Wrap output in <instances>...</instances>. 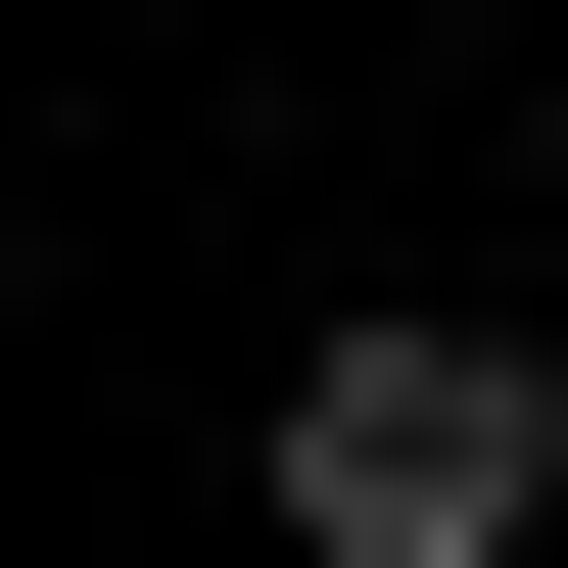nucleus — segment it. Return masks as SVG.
Here are the masks:
<instances>
[{"label": "nucleus", "instance_id": "1", "mask_svg": "<svg viewBox=\"0 0 568 568\" xmlns=\"http://www.w3.org/2000/svg\"><path fill=\"white\" fill-rule=\"evenodd\" d=\"M568 521V379L521 332H332V379H284V568H521Z\"/></svg>", "mask_w": 568, "mask_h": 568}]
</instances>
